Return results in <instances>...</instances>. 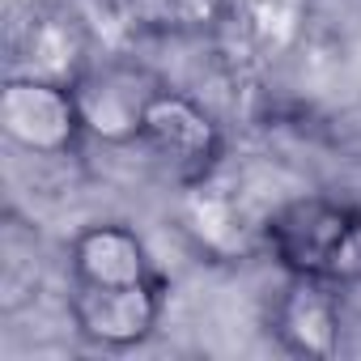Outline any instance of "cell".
Masks as SVG:
<instances>
[{"mask_svg":"<svg viewBox=\"0 0 361 361\" xmlns=\"http://www.w3.org/2000/svg\"><path fill=\"white\" fill-rule=\"evenodd\" d=\"M264 251L285 276L348 289L361 281V209L331 196H293L259 226Z\"/></svg>","mask_w":361,"mask_h":361,"instance_id":"6da1fadb","label":"cell"},{"mask_svg":"<svg viewBox=\"0 0 361 361\" xmlns=\"http://www.w3.org/2000/svg\"><path fill=\"white\" fill-rule=\"evenodd\" d=\"M136 145L178 188L209 183L226 157V132H221L217 115L188 90H170L166 81L153 90V98L145 106Z\"/></svg>","mask_w":361,"mask_h":361,"instance_id":"7a4b0ae2","label":"cell"},{"mask_svg":"<svg viewBox=\"0 0 361 361\" xmlns=\"http://www.w3.org/2000/svg\"><path fill=\"white\" fill-rule=\"evenodd\" d=\"M0 132L13 149L35 153V157L77 153L81 140L90 136L77 85L13 73L0 90Z\"/></svg>","mask_w":361,"mask_h":361,"instance_id":"3957f363","label":"cell"},{"mask_svg":"<svg viewBox=\"0 0 361 361\" xmlns=\"http://www.w3.org/2000/svg\"><path fill=\"white\" fill-rule=\"evenodd\" d=\"M161 310H166V276L161 272L149 281L102 285V289L68 285V319H73L77 336L106 353L145 344L157 331Z\"/></svg>","mask_w":361,"mask_h":361,"instance_id":"277c9868","label":"cell"},{"mask_svg":"<svg viewBox=\"0 0 361 361\" xmlns=\"http://www.w3.org/2000/svg\"><path fill=\"white\" fill-rule=\"evenodd\" d=\"M161 81L145 73L140 64L128 60H94L90 73L77 81L85 132L102 145H136L140 140V119Z\"/></svg>","mask_w":361,"mask_h":361,"instance_id":"5b68a950","label":"cell"},{"mask_svg":"<svg viewBox=\"0 0 361 361\" xmlns=\"http://www.w3.org/2000/svg\"><path fill=\"white\" fill-rule=\"evenodd\" d=\"M268 331L289 357H306V361L336 357L344 344L340 289L327 281H310V276H285L268 314Z\"/></svg>","mask_w":361,"mask_h":361,"instance_id":"8992f818","label":"cell"},{"mask_svg":"<svg viewBox=\"0 0 361 361\" xmlns=\"http://www.w3.org/2000/svg\"><path fill=\"white\" fill-rule=\"evenodd\" d=\"M94 60L98 56H94L90 22L64 5H39V9H30V22L18 35V68L13 73L77 85Z\"/></svg>","mask_w":361,"mask_h":361,"instance_id":"52a82bcc","label":"cell"},{"mask_svg":"<svg viewBox=\"0 0 361 361\" xmlns=\"http://www.w3.org/2000/svg\"><path fill=\"white\" fill-rule=\"evenodd\" d=\"M157 276L145 238L123 221H94L68 238V285L102 289Z\"/></svg>","mask_w":361,"mask_h":361,"instance_id":"ba28073f","label":"cell"},{"mask_svg":"<svg viewBox=\"0 0 361 361\" xmlns=\"http://www.w3.org/2000/svg\"><path fill=\"white\" fill-rule=\"evenodd\" d=\"M128 22L145 35H170V39H192L217 30L234 0H119Z\"/></svg>","mask_w":361,"mask_h":361,"instance_id":"9c48e42d","label":"cell"}]
</instances>
